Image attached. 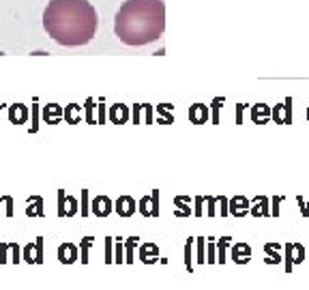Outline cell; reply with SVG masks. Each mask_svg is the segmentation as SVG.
<instances>
[{
  "label": "cell",
  "instance_id": "1",
  "mask_svg": "<svg viewBox=\"0 0 309 290\" xmlns=\"http://www.w3.org/2000/svg\"><path fill=\"white\" fill-rule=\"evenodd\" d=\"M43 28L61 46H86L97 32V11L86 0H52L43 11Z\"/></svg>",
  "mask_w": 309,
  "mask_h": 290
},
{
  "label": "cell",
  "instance_id": "16",
  "mask_svg": "<svg viewBox=\"0 0 309 290\" xmlns=\"http://www.w3.org/2000/svg\"><path fill=\"white\" fill-rule=\"evenodd\" d=\"M232 243V239L230 237H226V239H219V258H217V262H226V249H228V245Z\"/></svg>",
  "mask_w": 309,
  "mask_h": 290
},
{
  "label": "cell",
  "instance_id": "17",
  "mask_svg": "<svg viewBox=\"0 0 309 290\" xmlns=\"http://www.w3.org/2000/svg\"><path fill=\"white\" fill-rule=\"evenodd\" d=\"M151 202H153V196H151V198H144L142 202H139V213H142V215H146V217H151V215H153Z\"/></svg>",
  "mask_w": 309,
  "mask_h": 290
},
{
  "label": "cell",
  "instance_id": "10",
  "mask_svg": "<svg viewBox=\"0 0 309 290\" xmlns=\"http://www.w3.org/2000/svg\"><path fill=\"white\" fill-rule=\"evenodd\" d=\"M279 249H281V245L279 243H266L264 245V254H266V258H264V262L266 264H279L281 262V254H279Z\"/></svg>",
  "mask_w": 309,
  "mask_h": 290
},
{
  "label": "cell",
  "instance_id": "6",
  "mask_svg": "<svg viewBox=\"0 0 309 290\" xmlns=\"http://www.w3.org/2000/svg\"><path fill=\"white\" fill-rule=\"evenodd\" d=\"M232 260L236 264H247L251 260V247L247 243H236L232 247Z\"/></svg>",
  "mask_w": 309,
  "mask_h": 290
},
{
  "label": "cell",
  "instance_id": "2",
  "mask_svg": "<svg viewBox=\"0 0 309 290\" xmlns=\"http://www.w3.org/2000/svg\"><path fill=\"white\" fill-rule=\"evenodd\" d=\"M166 31L163 0H127L114 16V32L124 46H146Z\"/></svg>",
  "mask_w": 309,
  "mask_h": 290
},
{
  "label": "cell",
  "instance_id": "18",
  "mask_svg": "<svg viewBox=\"0 0 309 290\" xmlns=\"http://www.w3.org/2000/svg\"><path fill=\"white\" fill-rule=\"evenodd\" d=\"M283 202V196H275L273 198V207H271V215H275V217H279L281 215V211H279V204Z\"/></svg>",
  "mask_w": 309,
  "mask_h": 290
},
{
  "label": "cell",
  "instance_id": "24",
  "mask_svg": "<svg viewBox=\"0 0 309 290\" xmlns=\"http://www.w3.org/2000/svg\"><path fill=\"white\" fill-rule=\"evenodd\" d=\"M307 121H309V108H307Z\"/></svg>",
  "mask_w": 309,
  "mask_h": 290
},
{
  "label": "cell",
  "instance_id": "22",
  "mask_svg": "<svg viewBox=\"0 0 309 290\" xmlns=\"http://www.w3.org/2000/svg\"><path fill=\"white\" fill-rule=\"evenodd\" d=\"M198 262H206V260H204V239H198Z\"/></svg>",
  "mask_w": 309,
  "mask_h": 290
},
{
  "label": "cell",
  "instance_id": "21",
  "mask_svg": "<svg viewBox=\"0 0 309 290\" xmlns=\"http://www.w3.org/2000/svg\"><path fill=\"white\" fill-rule=\"evenodd\" d=\"M296 202H298V207H301V215H303V217H309V209H307V204H305V198L298 196Z\"/></svg>",
  "mask_w": 309,
  "mask_h": 290
},
{
  "label": "cell",
  "instance_id": "7",
  "mask_svg": "<svg viewBox=\"0 0 309 290\" xmlns=\"http://www.w3.org/2000/svg\"><path fill=\"white\" fill-rule=\"evenodd\" d=\"M249 213L256 215V217H268L271 215V209H268V198L266 196H258L249 207Z\"/></svg>",
  "mask_w": 309,
  "mask_h": 290
},
{
  "label": "cell",
  "instance_id": "3",
  "mask_svg": "<svg viewBox=\"0 0 309 290\" xmlns=\"http://www.w3.org/2000/svg\"><path fill=\"white\" fill-rule=\"evenodd\" d=\"M286 273L292 271L294 264L305 262V247L301 243H288L286 245Z\"/></svg>",
  "mask_w": 309,
  "mask_h": 290
},
{
  "label": "cell",
  "instance_id": "4",
  "mask_svg": "<svg viewBox=\"0 0 309 290\" xmlns=\"http://www.w3.org/2000/svg\"><path fill=\"white\" fill-rule=\"evenodd\" d=\"M271 118H275V123L279 125H290L292 123V99L288 97L281 106H275V110H271Z\"/></svg>",
  "mask_w": 309,
  "mask_h": 290
},
{
  "label": "cell",
  "instance_id": "5",
  "mask_svg": "<svg viewBox=\"0 0 309 290\" xmlns=\"http://www.w3.org/2000/svg\"><path fill=\"white\" fill-rule=\"evenodd\" d=\"M249 207H251V202H249L245 196H234L230 202H228L230 215H236V217H245V215H249Z\"/></svg>",
  "mask_w": 309,
  "mask_h": 290
},
{
  "label": "cell",
  "instance_id": "20",
  "mask_svg": "<svg viewBox=\"0 0 309 290\" xmlns=\"http://www.w3.org/2000/svg\"><path fill=\"white\" fill-rule=\"evenodd\" d=\"M223 103V99H215L213 103V123H219V106Z\"/></svg>",
  "mask_w": 309,
  "mask_h": 290
},
{
  "label": "cell",
  "instance_id": "9",
  "mask_svg": "<svg viewBox=\"0 0 309 290\" xmlns=\"http://www.w3.org/2000/svg\"><path fill=\"white\" fill-rule=\"evenodd\" d=\"M251 121L258 125H266L271 121V108L266 103H258V106L251 108Z\"/></svg>",
  "mask_w": 309,
  "mask_h": 290
},
{
  "label": "cell",
  "instance_id": "12",
  "mask_svg": "<svg viewBox=\"0 0 309 290\" xmlns=\"http://www.w3.org/2000/svg\"><path fill=\"white\" fill-rule=\"evenodd\" d=\"M93 209H94V213L99 215V217H106V215H109V211H112V202H109V198H97L94 200V204H93Z\"/></svg>",
  "mask_w": 309,
  "mask_h": 290
},
{
  "label": "cell",
  "instance_id": "14",
  "mask_svg": "<svg viewBox=\"0 0 309 290\" xmlns=\"http://www.w3.org/2000/svg\"><path fill=\"white\" fill-rule=\"evenodd\" d=\"M157 247L154 245H142V249H139V258L144 260V262H154V258H157Z\"/></svg>",
  "mask_w": 309,
  "mask_h": 290
},
{
  "label": "cell",
  "instance_id": "13",
  "mask_svg": "<svg viewBox=\"0 0 309 290\" xmlns=\"http://www.w3.org/2000/svg\"><path fill=\"white\" fill-rule=\"evenodd\" d=\"M109 118H112L114 123L121 125V123H124V121L129 118V110L124 108V106H114L112 112H109Z\"/></svg>",
  "mask_w": 309,
  "mask_h": 290
},
{
  "label": "cell",
  "instance_id": "19",
  "mask_svg": "<svg viewBox=\"0 0 309 290\" xmlns=\"http://www.w3.org/2000/svg\"><path fill=\"white\" fill-rule=\"evenodd\" d=\"M185 264H187L189 271L193 269V264H191V241H187V247H185Z\"/></svg>",
  "mask_w": 309,
  "mask_h": 290
},
{
  "label": "cell",
  "instance_id": "15",
  "mask_svg": "<svg viewBox=\"0 0 309 290\" xmlns=\"http://www.w3.org/2000/svg\"><path fill=\"white\" fill-rule=\"evenodd\" d=\"M58 256H61V262H64V264L73 262V260H76V247H73V245H62Z\"/></svg>",
  "mask_w": 309,
  "mask_h": 290
},
{
  "label": "cell",
  "instance_id": "8",
  "mask_svg": "<svg viewBox=\"0 0 309 290\" xmlns=\"http://www.w3.org/2000/svg\"><path fill=\"white\" fill-rule=\"evenodd\" d=\"M136 209H138V207H136V200L129 198V196H123V198L116 202V209H114V211L121 215V217H131V215L136 213Z\"/></svg>",
  "mask_w": 309,
  "mask_h": 290
},
{
  "label": "cell",
  "instance_id": "11",
  "mask_svg": "<svg viewBox=\"0 0 309 290\" xmlns=\"http://www.w3.org/2000/svg\"><path fill=\"white\" fill-rule=\"evenodd\" d=\"M189 118H191V121L196 123V125L206 123V118H208V108L202 106V103H196V106L189 110Z\"/></svg>",
  "mask_w": 309,
  "mask_h": 290
},
{
  "label": "cell",
  "instance_id": "25",
  "mask_svg": "<svg viewBox=\"0 0 309 290\" xmlns=\"http://www.w3.org/2000/svg\"><path fill=\"white\" fill-rule=\"evenodd\" d=\"M0 54H2V52H0Z\"/></svg>",
  "mask_w": 309,
  "mask_h": 290
},
{
  "label": "cell",
  "instance_id": "23",
  "mask_svg": "<svg viewBox=\"0 0 309 290\" xmlns=\"http://www.w3.org/2000/svg\"><path fill=\"white\" fill-rule=\"evenodd\" d=\"M243 112H245V106H243V103H238V106H236V123L238 125L243 123Z\"/></svg>",
  "mask_w": 309,
  "mask_h": 290
}]
</instances>
